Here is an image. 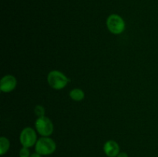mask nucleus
Segmentation results:
<instances>
[{"instance_id": "1", "label": "nucleus", "mask_w": 158, "mask_h": 157, "mask_svg": "<svg viewBox=\"0 0 158 157\" xmlns=\"http://www.w3.org/2000/svg\"><path fill=\"white\" fill-rule=\"evenodd\" d=\"M48 84L54 89L60 90L66 86L69 82V78L62 72L58 70H52L47 75Z\"/></svg>"}, {"instance_id": "2", "label": "nucleus", "mask_w": 158, "mask_h": 157, "mask_svg": "<svg viewBox=\"0 0 158 157\" xmlns=\"http://www.w3.org/2000/svg\"><path fill=\"white\" fill-rule=\"evenodd\" d=\"M56 149V144L49 137H42L37 140L35 145V152L42 155H48L53 153Z\"/></svg>"}, {"instance_id": "3", "label": "nucleus", "mask_w": 158, "mask_h": 157, "mask_svg": "<svg viewBox=\"0 0 158 157\" xmlns=\"http://www.w3.org/2000/svg\"><path fill=\"white\" fill-rule=\"evenodd\" d=\"M106 26L111 33L119 35L125 29V22L121 16L117 14L109 15L106 19Z\"/></svg>"}, {"instance_id": "4", "label": "nucleus", "mask_w": 158, "mask_h": 157, "mask_svg": "<svg viewBox=\"0 0 158 157\" xmlns=\"http://www.w3.org/2000/svg\"><path fill=\"white\" fill-rule=\"evenodd\" d=\"M35 127L37 132L42 136L48 137L53 132V123L48 117L42 116L37 118L35 123Z\"/></svg>"}, {"instance_id": "5", "label": "nucleus", "mask_w": 158, "mask_h": 157, "mask_svg": "<svg viewBox=\"0 0 158 157\" xmlns=\"http://www.w3.org/2000/svg\"><path fill=\"white\" fill-rule=\"evenodd\" d=\"M19 140L23 147H32L37 142L36 132L31 127L24 128L20 133Z\"/></svg>"}, {"instance_id": "6", "label": "nucleus", "mask_w": 158, "mask_h": 157, "mask_svg": "<svg viewBox=\"0 0 158 157\" xmlns=\"http://www.w3.org/2000/svg\"><path fill=\"white\" fill-rule=\"evenodd\" d=\"M17 80L15 76L12 75H6L2 78L0 81V89L2 92H11L15 89Z\"/></svg>"}, {"instance_id": "7", "label": "nucleus", "mask_w": 158, "mask_h": 157, "mask_svg": "<svg viewBox=\"0 0 158 157\" xmlns=\"http://www.w3.org/2000/svg\"><path fill=\"white\" fill-rule=\"evenodd\" d=\"M103 151L108 157H117L120 153V146L114 140H108L103 146Z\"/></svg>"}, {"instance_id": "8", "label": "nucleus", "mask_w": 158, "mask_h": 157, "mask_svg": "<svg viewBox=\"0 0 158 157\" xmlns=\"http://www.w3.org/2000/svg\"><path fill=\"white\" fill-rule=\"evenodd\" d=\"M69 97L73 100L77 102H80L83 100L85 97V93L82 89H73L69 92Z\"/></svg>"}, {"instance_id": "9", "label": "nucleus", "mask_w": 158, "mask_h": 157, "mask_svg": "<svg viewBox=\"0 0 158 157\" xmlns=\"http://www.w3.org/2000/svg\"><path fill=\"white\" fill-rule=\"evenodd\" d=\"M10 146L9 140L6 137H0V155H3L8 152Z\"/></svg>"}, {"instance_id": "10", "label": "nucleus", "mask_w": 158, "mask_h": 157, "mask_svg": "<svg viewBox=\"0 0 158 157\" xmlns=\"http://www.w3.org/2000/svg\"><path fill=\"white\" fill-rule=\"evenodd\" d=\"M34 112H35V115L37 117H42L45 116V109L43 106H40V105H37L34 108Z\"/></svg>"}, {"instance_id": "11", "label": "nucleus", "mask_w": 158, "mask_h": 157, "mask_svg": "<svg viewBox=\"0 0 158 157\" xmlns=\"http://www.w3.org/2000/svg\"><path fill=\"white\" fill-rule=\"evenodd\" d=\"M30 152L29 148L23 147L19 151V157H30Z\"/></svg>"}, {"instance_id": "12", "label": "nucleus", "mask_w": 158, "mask_h": 157, "mask_svg": "<svg viewBox=\"0 0 158 157\" xmlns=\"http://www.w3.org/2000/svg\"><path fill=\"white\" fill-rule=\"evenodd\" d=\"M117 157H128V155L127 152H120Z\"/></svg>"}, {"instance_id": "13", "label": "nucleus", "mask_w": 158, "mask_h": 157, "mask_svg": "<svg viewBox=\"0 0 158 157\" xmlns=\"http://www.w3.org/2000/svg\"><path fill=\"white\" fill-rule=\"evenodd\" d=\"M30 157H42V155H40V153H38V152H34V153L31 154Z\"/></svg>"}]
</instances>
